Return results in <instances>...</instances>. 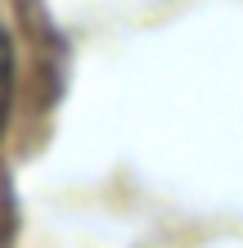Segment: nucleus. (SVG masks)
I'll use <instances>...</instances> for the list:
<instances>
[{
    "label": "nucleus",
    "instance_id": "f257e3e1",
    "mask_svg": "<svg viewBox=\"0 0 243 248\" xmlns=\"http://www.w3.org/2000/svg\"><path fill=\"white\" fill-rule=\"evenodd\" d=\"M9 86H14V63H9V41L0 32V126H5V108H9Z\"/></svg>",
    "mask_w": 243,
    "mask_h": 248
}]
</instances>
